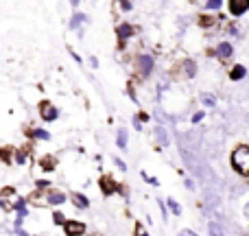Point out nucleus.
I'll use <instances>...</instances> for the list:
<instances>
[{
    "label": "nucleus",
    "instance_id": "obj_10",
    "mask_svg": "<svg viewBox=\"0 0 249 236\" xmlns=\"http://www.w3.org/2000/svg\"><path fill=\"white\" fill-rule=\"evenodd\" d=\"M37 166L42 168V171H55L57 168V158L55 155H42V158L37 160Z\"/></svg>",
    "mask_w": 249,
    "mask_h": 236
},
{
    "label": "nucleus",
    "instance_id": "obj_14",
    "mask_svg": "<svg viewBox=\"0 0 249 236\" xmlns=\"http://www.w3.org/2000/svg\"><path fill=\"white\" fill-rule=\"evenodd\" d=\"M245 77H247V68L243 64L234 66V68L230 70V79H232V81H243Z\"/></svg>",
    "mask_w": 249,
    "mask_h": 236
},
{
    "label": "nucleus",
    "instance_id": "obj_28",
    "mask_svg": "<svg viewBox=\"0 0 249 236\" xmlns=\"http://www.w3.org/2000/svg\"><path fill=\"white\" fill-rule=\"evenodd\" d=\"M238 29H241V26H238V24H232V26H230V35H234V37H238V35H241V31H238Z\"/></svg>",
    "mask_w": 249,
    "mask_h": 236
},
{
    "label": "nucleus",
    "instance_id": "obj_24",
    "mask_svg": "<svg viewBox=\"0 0 249 236\" xmlns=\"http://www.w3.org/2000/svg\"><path fill=\"white\" fill-rule=\"evenodd\" d=\"M199 24H201V26H214L216 20L212 16H201V18H199Z\"/></svg>",
    "mask_w": 249,
    "mask_h": 236
},
{
    "label": "nucleus",
    "instance_id": "obj_2",
    "mask_svg": "<svg viewBox=\"0 0 249 236\" xmlns=\"http://www.w3.org/2000/svg\"><path fill=\"white\" fill-rule=\"evenodd\" d=\"M136 70H138V77L146 79L151 73H153V57L149 53H142V55L136 57Z\"/></svg>",
    "mask_w": 249,
    "mask_h": 236
},
{
    "label": "nucleus",
    "instance_id": "obj_27",
    "mask_svg": "<svg viewBox=\"0 0 249 236\" xmlns=\"http://www.w3.org/2000/svg\"><path fill=\"white\" fill-rule=\"evenodd\" d=\"M118 7H121L123 11L127 13V11H131V9H133V2H129V0H124V2H118Z\"/></svg>",
    "mask_w": 249,
    "mask_h": 236
},
{
    "label": "nucleus",
    "instance_id": "obj_17",
    "mask_svg": "<svg viewBox=\"0 0 249 236\" xmlns=\"http://www.w3.org/2000/svg\"><path fill=\"white\" fill-rule=\"evenodd\" d=\"M29 153H31V146H24V149L13 151V158H16L18 164H26V160H29Z\"/></svg>",
    "mask_w": 249,
    "mask_h": 236
},
{
    "label": "nucleus",
    "instance_id": "obj_18",
    "mask_svg": "<svg viewBox=\"0 0 249 236\" xmlns=\"http://www.w3.org/2000/svg\"><path fill=\"white\" fill-rule=\"evenodd\" d=\"M199 101H201L206 108H214L216 105V96L210 94V92H201V94H199Z\"/></svg>",
    "mask_w": 249,
    "mask_h": 236
},
{
    "label": "nucleus",
    "instance_id": "obj_35",
    "mask_svg": "<svg viewBox=\"0 0 249 236\" xmlns=\"http://www.w3.org/2000/svg\"><path fill=\"white\" fill-rule=\"evenodd\" d=\"M16 234H18V236H31L29 232H24V230H22V228H16Z\"/></svg>",
    "mask_w": 249,
    "mask_h": 236
},
{
    "label": "nucleus",
    "instance_id": "obj_4",
    "mask_svg": "<svg viewBox=\"0 0 249 236\" xmlns=\"http://www.w3.org/2000/svg\"><path fill=\"white\" fill-rule=\"evenodd\" d=\"M39 116L44 120H55L59 116V109H57L51 101H42V103H39Z\"/></svg>",
    "mask_w": 249,
    "mask_h": 236
},
{
    "label": "nucleus",
    "instance_id": "obj_26",
    "mask_svg": "<svg viewBox=\"0 0 249 236\" xmlns=\"http://www.w3.org/2000/svg\"><path fill=\"white\" fill-rule=\"evenodd\" d=\"M53 221H55V223H57V225H64V223H66V217H64V215H61V212H59V210H57V212H55V215H53Z\"/></svg>",
    "mask_w": 249,
    "mask_h": 236
},
{
    "label": "nucleus",
    "instance_id": "obj_22",
    "mask_svg": "<svg viewBox=\"0 0 249 236\" xmlns=\"http://www.w3.org/2000/svg\"><path fill=\"white\" fill-rule=\"evenodd\" d=\"M166 206H168V210L173 212V215H179L181 212V208H179V203L175 201V199H166Z\"/></svg>",
    "mask_w": 249,
    "mask_h": 236
},
{
    "label": "nucleus",
    "instance_id": "obj_25",
    "mask_svg": "<svg viewBox=\"0 0 249 236\" xmlns=\"http://www.w3.org/2000/svg\"><path fill=\"white\" fill-rule=\"evenodd\" d=\"M221 4H223L221 0H208V2H206V9H208V11H219Z\"/></svg>",
    "mask_w": 249,
    "mask_h": 236
},
{
    "label": "nucleus",
    "instance_id": "obj_9",
    "mask_svg": "<svg viewBox=\"0 0 249 236\" xmlns=\"http://www.w3.org/2000/svg\"><path fill=\"white\" fill-rule=\"evenodd\" d=\"M228 9H230V13L232 16H243V13L249 9V2L247 0H230V4H228Z\"/></svg>",
    "mask_w": 249,
    "mask_h": 236
},
{
    "label": "nucleus",
    "instance_id": "obj_32",
    "mask_svg": "<svg viewBox=\"0 0 249 236\" xmlns=\"http://www.w3.org/2000/svg\"><path fill=\"white\" fill-rule=\"evenodd\" d=\"M136 120H138V123H142V120H144V123H146V120H149V114L140 112V114H138V116H136Z\"/></svg>",
    "mask_w": 249,
    "mask_h": 236
},
{
    "label": "nucleus",
    "instance_id": "obj_5",
    "mask_svg": "<svg viewBox=\"0 0 249 236\" xmlns=\"http://www.w3.org/2000/svg\"><path fill=\"white\" fill-rule=\"evenodd\" d=\"M64 230H66V236H83L86 234V223H81V221H66Z\"/></svg>",
    "mask_w": 249,
    "mask_h": 236
},
{
    "label": "nucleus",
    "instance_id": "obj_19",
    "mask_svg": "<svg viewBox=\"0 0 249 236\" xmlns=\"http://www.w3.org/2000/svg\"><path fill=\"white\" fill-rule=\"evenodd\" d=\"M127 142H129L127 129H118V133H116V145L121 146V149H127Z\"/></svg>",
    "mask_w": 249,
    "mask_h": 236
},
{
    "label": "nucleus",
    "instance_id": "obj_13",
    "mask_svg": "<svg viewBox=\"0 0 249 236\" xmlns=\"http://www.w3.org/2000/svg\"><path fill=\"white\" fill-rule=\"evenodd\" d=\"M155 140L160 142V145L162 146H168L171 145V138H168V131H166V127H162V125H158V127H155Z\"/></svg>",
    "mask_w": 249,
    "mask_h": 236
},
{
    "label": "nucleus",
    "instance_id": "obj_16",
    "mask_svg": "<svg viewBox=\"0 0 249 236\" xmlns=\"http://www.w3.org/2000/svg\"><path fill=\"white\" fill-rule=\"evenodd\" d=\"M72 203L79 208V210H86V208L90 206L88 197H86V195H81V193H72Z\"/></svg>",
    "mask_w": 249,
    "mask_h": 236
},
{
    "label": "nucleus",
    "instance_id": "obj_34",
    "mask_svg": "<svg viewBox=\"0 0 249 236\" xmlns=\"http://www.w3.org/2000/svg\"><path fill=\"white\" fill-rule=\"evenodd\" d=\"M186 188H188V190H195V182H193V180H186Z\"/></svg>",
    "mask_w": 249,
    "mask_h": 236
},
{
    "label": "nucleus",
    "instance_id": "obj_36",
    "mask_svg": "<svg viewBox=\"0 0 249 236\" xmlns=\"http://www.w3.org/2000/svg\"><path fill=\"white\" fill-rule=\"evenodd\" d=\"M90 64H92V68H96V66H99V59H96V57L92 55V57H90Z\"/></svg>",
    "mask_w": 249,
    "mask_h": 236
},
{
    "label": "nucleus",
    "instance_id": "obj_6",
    "mask_svg": "<svg viewBox=\"0 0 249 236\" xmlns=\"http://www.w3.org/2000/svg\"><path fill=\"white\" fill-rule=\"evenodd\" d=\"M116 33H118V39H121V48H124L127 39L133 37V33H136V26H131V24H127V22H123V24H118Z\"/></svg>",
    "mask_w": 249,
    "mask_h": 236
},
{
    "label": "nucleus",
    "instance_id": "obj_3",
    "mask_svg": "<svg viewBox=\"0 0 249 236\" xmlns=\"http://www.w3.org/2000/svg\"><path fill=\"white\" fill-rule=\"evenodd\" d=\"M20 201V195L16 193V188H4L0 193V208L2 210H13V206Z\"/></svg>",
    "mask_w": 249,
    "mask_h": 236
},
{
    "label": "nucleus",
    "instance_id": "obj_30",
    "mask_svg": "<svg viewBox=\"0 0 249 236\" xmlns=\"http://www.w3.org/2000/svg\"><path fill=\"white\" fill-rule=\"evenodd\" d=\"M203 116H206L203 112H195V114H193V123H201Z\"/></svg>",
    "mask_w": 249,
    "mask_h": 236
},
{
    "label": "nucleus",
    "instance_id": "obj_23",
    "mask_svg": "<svg viewBox=\"0 0 249 236\" xmlns=\"http://www.w3.org/2000/svg\"><path fill=\"white\" fill-rule=\"evenodd\" d=\"M33 136L39 138V140H51V133L46 129H33Z\"/></svg>",
    "mask_w": 249,
    "mask_h": 236
},
{
    "label": "nucleus",
    "instance_id": "obj_33",
    "mask_svg": "<svg viewBox=\"0 0 249 236\" xmlns=\"http://www.w3.org/2000/svg\"><path fill=\"white\" fill-rule=\"evenodd\" d=\"M136 236H149V234L142 230V225H138V228H136Z\"/></svg>",
    "mask_w": 249,
    "mask_h": 236
},
{
    "label": "nucleus",
    "instance_id": "obj_12",
    "mask_svg": "<svg viewBox=\"0 0 249 236\" xmlns=\"http://www.w3.org/2000/svg\"><path fill=\"white\" fill-rule=\"evenodd\" d=\"M101 188H103L105 195H114V193L118 190V184L112 180V177L105 175V177H101Z\"/></svg>",
    "mask_w": 249,
    "mask_h": 236
},
{
    "label": "nucleus",
    "instance_id": "obj_11",
    "mask_svg": "<svg viewBox=\"0 0 249 236\" xmlns=\"http://www.w3.org/2000/svg\"><path fill=\"white\" fill-rule=\"evenodd\" d=\"M179 73L184 74L186 79H193L195 74H197V64H195V61H190V59L181 61V64H179Z\"/></svg>",
    "mask_w": 249,
    "mask_h": 236
},
{
    "label": "nucleus",
    "instance_id": "obj_31",
    "mask_svg": "<svg viewBox=\"0 0 249 236\" xmlns=\"http://www.w3.org/2000/svg\"><path fill=\"white\" fill-rule=\"evenodd\" d=\"M177 236H199V234H197V232H193V230H181V232L177 234Z\"/></svg>",
    "mask_w": 249,
    "mask_h": 236
},
{
    "label": "nucleus",
    "instance_id": "obj_15",
    "mask_svg": "<svg viewBox=\"0 0 249 236\" xmlns=\"http://www.w3.org/2000/svg\"><path fill=\"white\" fill-rule=\"evenodd\" d=\"M88 22H90V18H88L86 16V13H81V11H77V13H74V16H72V20H70V29H79V26H81V24H88Z\"/></svg>",
    "mask_w": 249,
    "mask_h": 236
},
{
    "label": "nucleus",
    "instance_id": "obj_7",
    "mask_svg": "<svg viewBox=\"0 0 249 236\" xmlns=\"http://www.w3.org/2000/svg\"><path fill=\"white\" fill-rule=\"evenodd\" d=\"M44 199H46V206H61V203H66V195L61 190H46Z\"/></svg>",
    "mask_w": 249,
    "mask_h": 236
},
{
    "label": "nucleus",
    "instance_id": "obj_20",
    "mask_svg": "<svg viewBox=\"0 0 249 236\" xmlns=\"http://www.w3.org/2000/svg\"><path fill=\"white\" fill-rule=\"evenodd\" d=\"M0 160H4V162H13V149L11 146H7V149H0Z\"/></svg>",
    "mask_w": 249,
    "mask_h": 236
},
{
    "label": "nucleus",
    "instance_id": "obj_21",
    "mask_svg": "<svg viewBox=\"0 0 249 236\" xmlns=\"http://www.w3.org/2000/svg\"><path fill=\"white\" fill-rule=\"evenodd\" d=\"M208 230H210V236H225V232L221 230V225H219V223H214V221H212V223L208 225Z\"/></svg>",
    "mask_w": 249,
    "mask_h": 236
},
{
    "label": "nucleus",
    "instance_id": "obj_1",
    "mask_svg": "<svg viewBox=\"0 0 249 236\" xmlns=\"http://www.w3.org/2000/svg\"><path fill=\"white\" fill-rule=\"evenodd\" d=\"M232 166L236 168L241 175H247L249 173V146L247 145H238L236 149L232 151Z\"/></svg>",
    "mask_w": 249,
    "mask_h": 236
},
{
    "label": "nucleus",
    "instance_id": "obj_29",
    "mask_svg": "<svg viewBox=\"0 0 249 236\" xmlns=\"http://www.w3.org/2000/svg\"><path fill=\"white\" fill-rule=\"evenodd\" d=\"M114 164H116V166L121 168V171H127V164H124L121 158H114Z\"/></svg>",
    "mask_w": 249,
    "mask_h": 236
},
{
    "label": "nucleus",
    "instance_id": "obj_8",
    "mask_svg": "<svg viewBox=\"0 0 249 236\" xmlns=\"http://www.w3.org/2000/svg\"><path fill=\"white\" fill-rule=\"evenodd\" d=\"M214 55L219 57V59H223V61L232 59V55H234V46H232L230 42H221L219 46L214 48Z\"/></svg>",
    "mask_w": 249,
    "mask_h": 236
}]
</instances>
